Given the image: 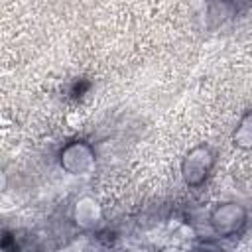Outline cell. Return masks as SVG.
Wrapping results in <instances>:
<instances>
[{
  "mask_svg": "<svg viewBox=\"0 0 252 252\" xmlns=\"http://www.w3.org/2000/svg\"><path fill=\"white\" fill-rule=\"evenodd\" d=\"M248 220V211L244 205L236 201H226L219 203L211 215H209V224L215 234L219 236H234L238 234Z\"/></svg>",
  "mask_w": 252,
  "mask_h": 252,
  "instance_id": "cell-3",
  "label": "cell"
},
{
  "mask_svg": "<svg viewBox=\"0 0 252 252\" xmlns=\"http://www.w3.org/2000/svg\"><path fill=\"white\" fill-rule=\"evenodd\" d=\"M73 220L79 228L91 230L102 220V207L94 197H81L73 207Z\"/></svg>",
  "mask_w": 252,
  "mask_h": 252,
  "instance_id": "cell-4",
  "label": "cell"
},
{
  "mask_svg": "<svg viewBox=\"0 0 252 252\" xmlns=\"http://www.w3.org/2000/svg\"><path fill=\"white\" fill-rule=\"evenodd\" d=\"M215 163H217V156L211 146L199 144V146L191 148L185 154V158L181 159V177H183L185 185L201 187L209 179Z\"/></svg>",
  "mask_w": 252,
  "mask_h": 252,
  "instance_id": "cell-1",
  "label": "cell"
},
{
  "mask_svg": "<svg viewBox=\"0 0 252 252\" xmlns=\"http://www.w3.org/2000/svg\"><path fill=\"white\" fill-rule=\"evenodd\" d=\"M232 144L238 150H252V110H248L232 132Z\"/></svg>",
  "mask_w": 252,
  "mask_h": 252,
  "instance_id": "cell-5",
  "label": "cell"
},
{
  "mask_svg": "<svg viewBox=\"0 0 252 252\" xmlns=\"http://www.w3.org/2000/svg\"><path fill=\"white\" fill-rule=\"evenodd\" d=\"M59 165L77 177H87L96 167V154L94 148L85 140H73L65 144L59 152Z\"/></svg>",
  "mask_w": 252,
  "mask_h": 252,
  "instance_id": "cell-2",
  "label": "cell"
}]
</instances>
